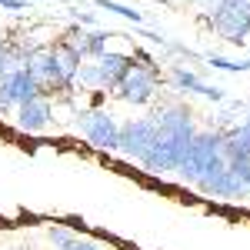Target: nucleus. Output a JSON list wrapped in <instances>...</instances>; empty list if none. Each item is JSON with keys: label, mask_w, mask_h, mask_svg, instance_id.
I'll return each instance as SVG.
<instances>
[{"label": "nucleus", "mask_w": 250, "mask_h": 250, "mask_svg": "<svg viewBox=\"0 0 250 250\" xmlns=\"http://www.w3.org/2000/svg\"><path fill=\"white\" fill-rule=\"evenodd\" d=\"M220 167H224V134L220 130H197L190 147H187V157H184L180 170L173 173V177L184 180V184H190V187H197L207 173L220 170Z\"/></svg>", "instance_id": "f257e3e1"}, {"label": "nucleus", "mask_w": 250, "mask_h": 250, "mask_svg": "<svg viewBox=\"0 0 250 250\" xmlns=\"http://www.w3.org/2000/svg\"><path fill=\"white\" fill-rule=\"evenodd\" d=\"M204 23L217 37L240 47L250 37V0H207Z\"/></svg>", "instance_id": "f03ea898"}, {"label": "nucleus", "mask_w": 250, "mask_h": 250, "mask_svg": "<svg viewBox=\"0 0 250 250\" xmlns=\"http://www.w3.org/2000/svg\"><path fill=\"white\" fill-rule=\"evenodd\" d=\"M74 130H77L90 147L97 150H107V154H117V140H120V124L114 120L110 110L104 107H94V110H80L77 120H74Z\"/></svg>", "instance_id": "7ed1b4c3"}, {"label": "nucleus", "mask_w": 250, "mask_h": 250, "mask_svg": "<svg viewBox=\"0 0 250 250\" xmlns=\"http://www.w3.org/2000/svg\"><path fill=\"white\" fill-rule=\"evenodd\" d=\"M187 147H190V140H184V137H160L157 134V144L147 150V157L140 160V167L147 173H154V177L177 173L180 164H184V157H187Z\"/></svg>", "instance_id": "20e7f679"}, {"label": "nucleus", "mask_w": 250, "mask_h": 250, "mask_svg": "<svg viewBox=\"0 0 250 250\" xmlns=\"http://www.w3.org/2000/svg\"><path fill=\"white\" fill-rule=\"evenodd\" d=\"M157 144V127L150 117H137V120H127L120 124V140H117V154H124L127 160H144L147 150Z\"/></svg>", "instance_id": "39448f33"}, {"label": "nucleus", "mask_w": 250, "mask_h": 250, "mask_svg": "<svg viewBox=\"0 0 250 250\" xmlns=\"http://www.w3.org/2000/svg\"><path fill=\"white\" fill-rule=\"evenodd\" d=\"M124 104H130V107H147L157 94H160V70H147V67H134L124 83L114 90Z\"/></svg>", "instance_id": "423d86ee"}, {"label": "nucleus", "mask_w": 250, "mask_h": 250, "mask_svg": "<svg viewBox=\"0 0 250 250\" xmlns=\"http://www.w3.org/2000/svg\"><path fill=\"white\" fill-rule=\"evenodd\" d=\"M157 134L160 137H184V140H193L197 134V124H193V110L187 104H167L160 107L157 114H150Z\"/></svg>", "instance_id": "0eeeda50"}, {"label": "nucleus", "mask_w": 250, "mask_h": 250, "mask_svg": "<svg viewBox=\"0 0 250 250\" xmlns=\"http://www.w3.org/2000/svg\"><path fill=\"white\" fill-rule=\"evenodd\" d=\"M197 190L204 193V197H210V200H227V204H237V200H244V197H250V190L233 177L230 170H227V164L220 167V170L207 173L200 184H197Z\"/></svg>", "instance_id": "6e6552de"}, {"label": "nucleus", "mask_w": 250, "mask_h": 250, "mask_svg": "<svg viewBox=\"0 0 250 250\" xmlns=\"http://www.w3.org/2000/svg\"><path fill=\"white\" fill-rule=\"evenodd\" d=\"M97 77H100V90H117L124 77L134 70V54H117V50H107V54H100L97 57Z\"/></svg>", "instance_id": "1a4fd4ad"}, {"label": "nucleus", "mask_w": 250, "mask_h": 250, "mask_svg": "<svg viewBox=\"0 0 250 250\" xmlns=\"http://www.w3.org/2000/svg\"><path fill=\"white\" fill-rule=\"evenodd\" d=\"M170 83L173 90H180V94H200L207 97V100H224V90L220 87H213V83H204V80L197 77L193 70H187L184 63H170Z\"/></svg>", "instance_id": "9d476101"}, {"label": "nucleus", "mask_w": 250, "mask_h": 250, "mask_svg": "<svg viewBox=\"0 0 250 250\" xmlns=\"http://www.w3.org/2000/svg\"><path fill=\"white\" fill-rule=\"evenodd\" d=\"M50 117H54L50 100H47V97H37V100L17 107V127L23 130V134H40V130L50 127Z\"/></svg>", "instance_id": "9b49d317"}, {"label": "nucleus", "mask_w": 250, "mask_h": 250, "mask_svg": "<svg viewBox=\"0 0 250 250\" xmlns=\"http://www.w3.org/2000/svg\"><path fill=\"white\" fill-rule=\"evenodd\" d=\"M3 87L10 90V100H14V107H23V104H30V100H37L40 87L37 80H34V74H30V67H14L7 77H3Z\"/></svg>", "instance_id": "f8f14e48"}, {"label": "nucleus", "mask_w": 250, "mask_h": 250, "mask_svg": "<svg viewBox=\"0 0 250 250\" xmlns=\"http://www.w3.org/2000/svg\"><path fill=\"white\" fill-rule=\"evenodd\" d=\"M100 10H110V14H120L124 20H130V23H140V10H134V7H127V3H117V0H94Z\"/></svg>", "instance_id": "ddd939ff"}, {"label": "nucleus", "mask_w": 250, "mask_h": 250, "mask_svg": "<svg viewBox=\"0 0 250 250\" xmlns=\"http://www.w3.org/2000/svg\"><path fill=\"white\" fill-rule=\"evenodd\" d=\"M210 67H217V70H227V74H237V70H250V60H227V57H217V54H210V57H204Z\"/></svg>", "instance_id": "4468645a"}, {"label": "nucleus", "mask_w": 250, "mask_h": 250, "mask_svg": "<svg viewBox=\"0 0 250 250\" xmlns=\"http://www.w3.org/2000/svg\"><path fill=\"white\" fill-rule=\"evenodd\" d=\"M47 237H50V244H54V247H57V250L70 247V244L77 240V233L70 230V227H50V233H47Z\"/></svg>", "instance_id": "2eb2a0df"}, {"label": "nucleus", "mask_w": 250, "mask_h": 250, "mask_svg": "<svg viewBox=\"0 0 250 250\" xmlns=\"http://www.w3.org/2000/svg\"><path fill=\"white\" fill-rule=\"evenodd\" d=\"M14 70V60H10V43H7V37H0V80L7 77Z\"/></svg>", "instance_id": "dca6fc26"}, {"label": "nucleus", "mask_w": 250, "mask_h": 250, "mask_svg": "<svg viewBox=\"0 0 250 250\" xmlns=\"http://www.w3.org/2000/svg\"><path fill=\"white\" fill-rule=\"evenodd\" d=\"M63 250H107V247H100V244H94V240H83V237H77L70 247H63Z\"/></svg>", "instance_id": "f3484780"}, {"label": "nucleus", "mask_w": 250, "mask_h": 250, "mask_svg": "<svg viewBox=\"0 0 250 250\" xmlns=\"http://www.w3.org/2000/svg\"><path fill=\"white\" fill-rule=\"evenodd\" d=\"M140 37H147V40H150V43H157V47H160V50H167V43H170V40L164 37V34H157V30H144V34H140Z\"/></svg>", "instance_id": "a211bd4d"}, {"label": "nucleus", "mask_w": 250, "mask_h": 250, "mask_svg": "<svg viewBox=\"0 0 250 250\" xmlns=\"http://www.w3.org/2000/svg\"><path fill=\"white\" fill-rule=\"evenodd\" d=\"M7 110H14V100H10V90H7L3 80H0V114H7Z\"/></svg>", "instance_id": "6ab92c4d"}, {"label": "nucleus", "mask_w": 250, "mask_h": 250, "mask_svg": "<svg viewBox=\"0 0 250 250\" xmlns=\"http://www.w3.org/2000/svg\"><path fill=\"white\" fill-rule=\"evenodd\" d=\"M187 3H207V0H187Z\"/></svg>", "instance_id": "aec40b11"}, {"label": "nucleus", "mask_w": 250, "mask_h": 250, "mask_svg": "<svg viewBox=\"0 0 250 250\" xmlns=\"http://www.w3.org/2000/svg\"><path fill=\"white\" fill-rule=\"evenodd\" d=\"M7 250H20V247H7Z\"/></svg>", "instance_id": "412c9836"}]
</instances>
